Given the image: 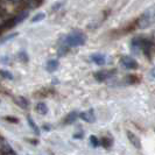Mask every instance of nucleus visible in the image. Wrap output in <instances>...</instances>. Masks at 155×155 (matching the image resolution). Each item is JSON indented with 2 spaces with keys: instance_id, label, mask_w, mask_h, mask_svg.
I'll list each match as a JSON object with an SVG mask.
<instances>
[{
  "instance_id": "1",
  "label": "nucleus",
  "mask_w": 155,
  "mask_h": 155,
  "mask_svg": "<svg viewBox=\"0 0 155 155\" xmlns=\"http://www.w3.org/2000/svg\"><path fill=\"white\" fill-rule=\"evenodd\" d=\"M86 42V35L81 31H74L69 33L68 35H65L61 40V45L58 48V54L60 56H63L67 54V51L70 48H75V47L83 46Z\"/></svg>"
},
{
  "instance_id": "2",
  "label": "nucleus",
  "mask_w": 155,
  "mask_h": 155,
  "mask_svg": "<svg viewBox=\"0 0 155 155\" xmlns=\"http://www.w3.org/2000/svg\"><path fill=\"white\" fill-rule=\"evenodd\" d=\"M132 50L134 53H143L146 56H149L150 51H152V48H153V43L152 41L148 39H145L142 36L139 38H135L132 40Z\"/></svg>"
},
{
  "instance_id": "3",
  "label": "nucleus",
  "mask_w": 155,
  "mask_h": 155,
  "mask_svg": "<svg viewBox=\"0 0 155 155\" xmlns=\"http://www.w3.org/2000/svg\"><path fill=\"white\" fill-rule=\"evenodd\" d=\"M155 25V6H152L146 9L137 21V27L140 29H145Z\"/></svg>"
},
{
  "instance_id": "4",
  "label": "nucleus",
  "mask_w": 155,
  "mask_h": 155,
  "mask_svg": "<svg viewBox=\"0 0 155 155\" xmlns=\"http://www.w3.org/2000/svg\"><path fill=\"white\" fill-rule=\"evenodd\" d=\"M27 16H28V11H22V12L18 13L16 15H14L13 18H9L6 22L2 23V31H6V29H9V28H13V27L16 26L18 23L22 22Z\"/></svg>"
},
{
  "instance_id": "5",
  "label": "nucleus",
  "mask_w": 155,
  "mask_h": 155,
  "mask_svg": "<svg viewBox=\"0 0 155 155\" xmlns=\"http://www.w3.org/2000/svg\"><path fill=\"white\" fill-rule=\"evenodd\" d=\"M120 64L124 67L125 69H128V70H134L139 67L137 60L133 58L132 56H130V55H124V56H121V58H120Z\"/></svg>"
},
{
  "instance_id": "6",
  "label": "nucleus",
  "mask_w": 155,
  "mask_h": 155,
  "mask_svg": "<svg viewBox=\"0 0 155 155\" xmlns=\"http://www.w3.org/2000/svg\"><path fill=\"white\" fill-rule=\"evenodd\" d=\"M113 72H116V70H101V71H97L94 74V78L97 82H105L109 78L113 76Z\"/></svg>"
},
{
  "instance_id": "7",
  "label": "nucleus",
  "mask_w": 155,
  "mask_h": 155,
  "mask_svg": "<svg viewBox=\"0 0 155 155\" xmlns=\"http://www.w3.org/2000/svg\"><path fill=\"white\" fill-rule=\"evenodd\" d=\"M79 118L83 119L86 123H89V124L96 121V114H94L93 110H87V111H84V112L79 113Z\"/></svg>"
},
{
  "instance_id": "8",
  "label": "nucleus",
  "mask_w": 155,
  "mask_h": 155,
  "mask_svg": "<svg viewBox=\"0 0 155 155\" xmlns=\"http://www.w3.org/2000/svg\"><path fill=\"white\" fill-rule=\"evenodd\" d=\"M90 60L93 63H96L98 65H101V64H105V62H106V56L103 54H98V53L97 54H91Z\"/></svg>"
},
{
  "instance_id": "9",
  "label": "nucleus",
  "mask_w": 155,
  "mask_h": 155,
  "mask_svg": "<svg viewBox=\"0 0 155 155\" xmlns=\"http://www.w3.org/2000/svg\"><path fill=\"white\" fill-rule=\"evenodd\" d=\"M79 117V114L77 113V111H72V112H70L68 116L64 118V120H63V124L64 125H71L74 124L76 120H77V118Z\"/></svg>"
},
{
  "instance_id": "10",
  "label": "nucleus",
  "mask_w": 155,
  "mask_h": 155,
  "mask_svg": "<svg viewBox=\"0 0 155 155\" xmlns=\"http://www.w3.org/2000/svg\"><path fill=\"white\" fill-rule=\"evenodd\" d=\"M127 138H128L130 142H131L135 148H138V149L141 148V142H140L139 138H138L135 134H133L132 132H127Z\"/></svg>"
},
{
  "instance_id": "11",
  "label": "nucleus",
  "mask_w": 155,
  "mask_h": 155,
  "mask_svg": "<svg viewBox=\"0 0 155 155\" xmlns=\"http://www.w3.org/2000/svg\"><path fill=\"white\" fill-rule=\"evenodd\" d=\"M58 64H60V63H58L57 60H49V61L46 63V70L48 72H54V71H56L57 68H58Z\"/></svg>"
},
{
  "instance_id": "12",
  "label": "nucleus",
  "mask_w": 155,
  "mask_h": 155,
  "mask_svg": "<svg viewBox=\"0 0 155 155\" xmlns=\"http://www.w3.org/2000/svg\"><path fill=\"white\" fill-rule=\"evenodd\" d=\"M15 103L21 107V109H27L28 106H29V103L28 101L25 98V97H21V96H19V97H16L15 98Z\"/></svg>"
},
{
  "instance_id": "13",
  "label": "nucleus",
  "mask_w": 155,
  "mask_h": 155,
  "mask_svg": "<svg viewBox=\"0 0 155 155\" xmlns=\"http://www.w3.org/2000/svg\"><path fill=\"white\" fill-rule=\"evenodd\" d=\"M35 109H36V112H38L39 114H42V116H43V114H46L47 112H48V107H47V105L45 104V103H42V101L36 104V107H35Z\"/></svg>"
},
{
  "instance_id": "14",
  "label": "nucleus",
  "mask_w": 155,
  "mask_h": 155,
  "mask_svg": "<svg viewBox=\"0 0 155 155\" xmlns=\"http://www.w3.org/2000/svg\"><path fill=\"white\" fill-rule=\"evenodd\" d=\"M1 152H2V154H5V153H9V152H13L12 150V148L9 146V143H8L6 140L1 139Z\"/></svg>"
},
{
  "instance_id": "15",
  "label": "nucleus",
  "mask_w": 155,
  "mask_h": 155,
  "mask_svg": "<svg viewBox=\"0 0 155 155\" xmlns=\"http://www.w3.org/2000/svg\"><path fill=\"white\" fill-rule=\"evenodd\" d=\"M99 140H101V145L104 148H109L112 146V139H110V138H101Z\"/></svg>"
},
{
  "instance_id": "16",
  "label": "nucleus",
  "mask_w": 155,
  "mask_h": 155,
  "mask_svg": "<svg viewBox=\"0 0 155 155\" xmlns=\"http://www.w3.org/2000/svg\"><path fill=\"white\" fill-rule=\"evenodd\" d=\"M45 18H46V14H45V13H38L36 15L31 19V22H39V21H42Z\"/></svg>"
},
{
  "instance_id": "17",
  "label": "nucleus",
  "mask_w": 155,
  "mask_h": 155,
  "mask_svg": "<svg viewBox=\"0 0 155 155\" xmlns=\"http://www.w3.org/2000/svg\"><path fill=\"white\" fill-rule=\"evenodd\" d=\"M90 142H91V145H92L93 147H98V146L101 145V140L97 139L94 135H92V137L90 138Z\"/></svg>"
},
{
  "instance_id": "18",
  "label": "nucleus",
  "mask_w": 155,
  "mask_h": 155,
  "mask_svg": "<svg viewBox=\"0 0 155 155\" xmlns=\"http://www.w3.org/2000/svg\"><path fill=\"white\" fill-rule=\"evenodd\" d=\"M1 77L12 79V78H13V76H12V74H11L9 71H5V70H2V71H1Z\"/></svg>"
},
{
  "instance_id": "19",
  "label": "nucleus",
  "mask_w": 155,
  "mask_h": 155,
  "mask_svg": "<svg viewBox=\"0 0 155 155\" xmlns=\"http://www.w3.org/2000/svg\"><path fill=\"white\" fill-rule=\"evenodd\" d=\"M18 57H19V60L21 61V62H27L28 61V56L25 54V53H20V54L18 55Z\"/></svg>"
},
{
  "instance_id": "20",
  "label": "nucleus",
  "mask_w": 155,
  "mask_h": 155,
  "mask_svg": "<svg viewBox=\"0 0 155 155\" xmlns=\"http://www.w3.org/2000/svg\"><path fill=\"white\" fill-rule=\"evenodd\" d=\"M28 123H29V125H31V127H33V130L35 131V132L39 134V128H38V126L33 123V120H31V118H28Z\"/></svg>"
},
{
  "instance_id": "21",
  "label": "nucleus",
  "mask_w": 155,
  "mask_h": 155,
  "mask_svg": "<svg viewBox=\"0 0 155 155\" xmlns=\"http://www.w3.org/2000/svg\"><path fill=\"white\" fill-rule=\"evenodd\" d=\"M150 76H152L153 78H155V67L152 70H150Z\"/></svg>"
},
{
  "instance_id": "22",
  "label": "nucleus",
  "mask_w": 155,
  "mask_h": 155,
  "mask_svg": "<svg viewBox=\"0 0 155 155\" xmlns=\"http://www.w3.org/2000/svg\"><path fill=\"white\" fill-rule=\"evenodd\" d=\"M2 155H16L14 152H9V153H5V154H2Z\"/></svg>"
}]
</instances>
